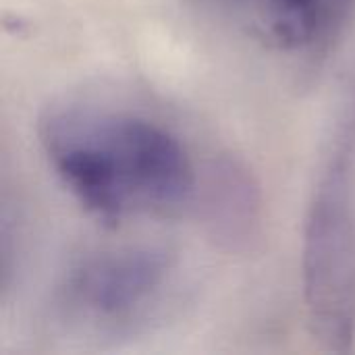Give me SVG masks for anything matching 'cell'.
<instances>
[{
    "mask_svg": "<svg viewBox=\"0 0 355 355\" xmlns=\"http://www.w3.org/2000/svg\"><path fill=\"white\" fill-rule=\"evenodd\" d=\"M262 46L283 54L327 48L347 25L355 0H200Z\"/></svg>",
    "mask_w": 355,
    "mask_h": 355,
    "instance_id": "277c9868",
    "label": "cell"
},
{
    "mask_svg": "<svg viewBox=\"0 0 355 355\" xmlns=\"http://www.w3.org/2000/svg\"><path fill=\"white\" fill-rule=\"evenodd\" d=\"M177 289L179 266L166 250L127 245L92 252L56 281L46 324L69 345H119L160 322Z\"/></svg>",
    "mask_w": 355,
    "mask_h": 355,
    "instance_id": "7a4b0ae2",
    "label": "cell"
},
{
    "mask_svg": "<svg viewBox=\"0 0 355 355\" xmlns=\"http://www.w3.org/2000/svg\"><path fill=\"white\" fill-rule=\"evenodd\" d=\"M37 135L56 179L104 227L175 212L196 191L187 148L144 114L62 104L42 114Z\"/></svg>",
    "mask_w": 355,
    "mask_h": 355,
    "instance_id": "6da1fadb",
    "label": "cell"
},
{
    "mask_svg": "<svg viewBox=\"0 0 355 355\" xmlns=\"http://www.w3.org/2000/svg\"><path fill=\"white\" fill-rule=\"evenodd\" d=\"M254 191L239 171L227 168L218 173V179L212 183L210 212L216 229L227 239L248 235L254 220Z\"/></svg>",
    "mask_w": 355,
    "mask_h": 355,
    "instance_id": "5b68a950",
    "label": "cell"
},
{
    "mask_svg": "<svg viewBox=\"0 0 355 355\" xmlns=\"http://www.w3.org/2000/svg\"><path fill=\"white\" fill-rule=\"evenodd\" d=\"M304 300L316 341L345 354L355 341V94L335 127L304 223Z\"/></svg>",
    "mask_w": 355,
    "mask_h": 355,
    "instance_id": "3957f363",
    "label": "cell"
}]
</instances>
